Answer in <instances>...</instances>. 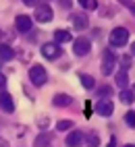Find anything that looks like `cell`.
<instances>
[{"label":"cell","instance_id":"cell-1","mask_svg":"<svg viewBox=\"0 0 135 147\" xmlns=\"http://www.w3.org/2000/svg\"><path fill=\"white\" fill-rule=\"evenodd\" d=\"M108 42H110V46H114V48H123L125 44L129 42V31H127L125 27L112 29V31H110V37H108Z\"/></svg>","mask_w":135,"mask_h":147},{"label":"cell","instance_id":"cell-2","mask_svg":"<svg viewBox=\"0 0 135 147\" xmlns=\"http://www.w3.org/2000/svg\"><path fill=\"white\" fill-rule=\"evenodd\" d=\"M29 79H31V83L37 85V87L46 85V81H48V73H46V68H44L42 64H33V66L29 68Z\"/></svg>","mask_w":135,"mask_h":147},{"label":"cell","instance_id":"cell-3","mask_svg":"<svg viewBox=\"0 0 135 147\" xmlns=\"http://www.w3.org/2000/svg\"><path fill=\"white\" fill-rule=\"evenodd\" d=\"M114 66H117V56L112 54V50H104V54H102V75H112Z\"/></svg>","mask_w":135,"mask_h":147},{"label":"cell","instance_id":"cell-4","mask_svg":"<svg viewBox=\"0 0 135 147\" xmlns=\"http://www.w3.org/2000/svg\"><path fill=\"white\" fill-rule=\"evenodd\" d=\"M35 21L37 23H50L52 19H54V13H52V8L48 6V4H42V6H37L35 8Z\"/></svg>","mask_w":135,"mask_h":147},{"label":"cell","instance_id":"cell-5","mask_svg":"<svg viewBox=\"0 0 135 147\" xmlns=\"http://www.w3.org/2000/svg\"><path fill=\"white\" fill-rule=\"evenodd\" d=\"M92 50V42L88 40V37H77V40L73 42V52L77 56H85V54H90Z\"/></svg>","mask_w":135,"mask_h":147},{"label":"cell","instance_id":"cell-6","mask_svg":"<svg viewBox=\"0 0 135 147\" xmlns=\"http://www.w3.org/2000/svg\"><path fill=\"white\" fill-rule=\"evenodd\" d=\"M42 54H44V58H48V60H56V58L60 56V46L56 44V42L44 44L42 46Z\"/></svg>","mask_w":135,"mask_h":147},{"label":"cell","instance_id":"cell-7","mask_svg":"<svg viewBox=\"0 0 135 147\" xmlns=\"http://www.w3.org/2000/svg\"><path fill=\"white\" fill-rule=\"evenodd\" d=\"M33 21H31V17H27V15H19L15 19V27H17V31H21V33H27L31 29Z\"/></svg>","mask_w":135,"mask_h":147},{"label":"cell","instance_id":"cell-8","mask_svg":"<svg viewBox=\"0 0 135 147\" xmlns=\"http://www.w3.org/2000/svg\"><path fill=\"white\" fill-rule=\"evenodd\" d=\"M0 110H2V112H6V114L15 112V102H13L11 93H6V91H2V93H0Z\"/></svg>","mask_w":135,"mask_h":147},{"label":"cell","instance_id":"cell-9","mask_svg":"<svg viewBox=\"0 0 135 147\" xmlns=\"http://www.w3.org/2000/svg\"><path fill=\"white\" fill-rule=\"evenodd\" d=\"M52 104H54L56 108H66V106H71V104H73V97H71V95H66V93H56V95H54V100H52Z\"/></svg>","mask_w":135,"mask_h":147},{"label":"cell","instance_id":"cell-10","mask_svg":"<svg viewBox=\"0 0 135 147\" xmlns=\"http://www.w3.org/2000/svg\"><path fill=\"white\" fill-rule=\"evenodd\" d=\"M96 112H98L100 116H110L112 112H114V106H112V102H98L96 104Z\"/></svg>","mask_w":135,"mask_h":147},{"label":"cell","instance_id":"cell-11","mask_svg":"<svg viewBox=\"0 0 135 147\" xmlns=\"http://www.w3.org/2000/svg\"><path fill=\"white\" fill-rule=\"evenodd\" d=\"M73 27L79 29V31L88 29V27H90V19H88V15H75V17H73Z\"/></svg>","mask_w":135,"mask_h":147},{"label":"cell","instance_id":"cell-12","mask_svg":"<svg viewBox=\"0 0 135 147\" xmlns=\"http://www.w3.org/2000/svg\"><path fill=\"white\" fill-rule=\"evenodd\" d=\"M83 141V133L81 131H73L71 135H66V145L69 147H79Z\"/></svg>","mask_w":135,"mask_h":147},{"label":"cell","instance_id":"cell-13","mask_svg":"<svg viewBox=\"0 0 135 147\" xmlns=\"http://www.w3.org/2000/svg\"><path fill=\"white\" fill-rule=\"evenodd\" d=\"M15 58V50L11 46H6V44H0V60H4V62H8V60H13Z\"/></svg>","mask_w":135,"mask_h":147},{"label":"cell","instance_id":"cell-14","mask_svg":"<svg viewBox=\"0 0 135 147\" xmlns=\"http://www.w3.org/2000/svg\"><path fill=\"white\" fill-rule=\"evenodd\" d=\"M71 40H73V37H71V33L66 31V29H58V31L54 33V42L58 44V46L64 44V42H71Z\"/></svg>","mask_w":135,"mask_h":147},{"label":"cell","instance_id":"cell-15","mask_svg":"<svg viewBox=\"0 0 135 147\" xmlns=\"http://www.w3.org/2000/svg\"><path fill=\"white\" fill-rule=\"evenodd\" d=\"M119 97H121V102H123V104L131 106V104L135 102V91H133V89H123V91L119 93Z\"/></svg>","mask_w":135,"mask_h":147},{"label":"cell","instance_id":"cell-16","mask_svg":"<svg viewBox=\"0 0 135 147\" xmlns=\"http://www.w3.org/2000/svg\"><path fill=\"white\" fill-rule=\"evenodd\" d=\"M117 85L121 87V89H127V85H129V75H127L125 68L117 73Z\"/></svg>","mask_w":135,"mask_h":147},{"label":"cell","instance_id":"cell-17","mask_svg":"<svg viewBox=\"0 0 135 147\" xmlns=\"http://www.w3.org/2000/svg\"><path fill=\"white\" fill-rule=\"evenodd\" d=\"M50 143H52V137H50V135H46V133L37 135V139H35V147H48Z\"/></svg>","mask_w":135,"mask_h":147},{"label":"cell","instance_id":"cell-18","mask_svg":"<svg viewBox=\"0 0 135 147\" xmlns=\"http://www.w3.org/2000/svg\"><path fill=\"white\" fill-rule=\"evenodd\" d=\"M79 79H81V85L85 87V89H94V87H96V79H94V77H90V75H83V73H81Z\"/></svg>","mask_w":135,"mask_h":147},{"label":"cell","instance_id":"cell-19","mask_svg":"<svg viewBox=\"0 0 135 147\" xmlns=\"http://www.w3.org/2000/svg\"><path fill=\"white\" fill-rule=\"evenodd\" d=\"M79 4L85 11H96L98 8V0H79Z\"/></svg>","mask_w":135,"mask_h":147},{"label":"cell","instance_id":"cell-20","mask_svg":"<svg viewBox=\"0 0 135 147\" xmlns=\"http://www.w3.org/2000/svg\"><path fill=\"white\" fill-rule=\"evenodd\" d=\"M71 126H73L71 120H58V122H56V129H58V131H69Z\"/></svg>","mask_w":135,"mask_h":147},{"label":"cell","instance_id":"cell-21","mask_svg":"<svg viewBox=\"0 0 135 147\" xmlns=\"http://www.w3.org/2000/svg\"><path fill=\"white\" fill-rule=\"evenodd\" d=\"M88 145H90V147H98V145H100V139H98V135H94V133H92V135L88 137Z\"/></svg>","mask_w":135,"mask_h":147},{"label":"cell","instance_id":"cell-22","mask_svg":"<svg viewBox=\"0 0 135 147\" xmlns=\"http://www.w3.org/2000/svg\"><path fill=\"white\" fill-rule=\"evenodd\" d=\"M125 122H127L131 129H135V114L133 112H127V114H125Z\"/></svg>","mask_w":135,"mask_h":147},{"label":"cell","instance_id":"cell-23","mask_svg":"<svg viewBox=\"0 0 135 147\" xmlns=\"http://www.w3.org/2000/svg\"><path fill=\"white\" fill-rule=\"evenodd\" d=\"M110 93H112V87H108V85L100 87V91H98V95H102V97H108Z\"/></svg>","mask_w":135,"mask_h":147},{"label":"cell","instance_id":"cell-24","mask_svg":"<svg viewBox=\"0 0 135 147\" xmlns=\"http://www.w3.org/2000/svg\"><path fill=\"white\" fill-rule=\"evenodd\" d=\"M121 64H123L125 71H127V68L131 66V56H121Z\"/></svg>","mask_w":135,"mask_h":147},{"label":"cell","instance_id":"cell-25","mask_svg":"<svg viewBox=\"0 0 135 147\" xmlns=\"http://www.w3.org/2000/svg\"><path fill=\"white\" fill-rule=\"evenodd\" d=\"M60 6H64V8H71V0H60Z\"/></svg>","mask_w":135,"mask_h":147},{"label":"cell","instance_id":"cell-26","mask_svg":"<svg viewBox=\"0 0 135 147\" xmlns=\"http://www.w3.org/2000/svg\"><path fill=\"white\" fill-rule=\"evenodd\" d=\"M4 85H6V79H4V75H0V89H2Z\"/></svg>","mask_w":135,"mask_h":147},{"label":"cell","instance_id":"cell-27","mask_svg":"<svg viewBox=\"0 0 135 147\" xmlns=\"http://www.w3.org/2000/svg\"><path fill=\"white\" fill-rule=\"evenodd\" d=\"M23 2H25V4H29V6H31V4H35V0H23Z\"/></svg>","mask_w":135,"mask_h":147},{"label":"cell","instance_id":"cell-28","mask_svg":"<svg viewBox=\"0 0 135 147\" xmlns=\"http://www.w3.org/2000/svg\"><path fill=\"white\" fill-rule=\"evenodd\" d=\"M129 11H131V13L135 15V4H131V6H129Z\"/></svg>","mask_w":135,"mask_h":147},{"label":"cell","instance_id":"cell-29","mask_svg":"<svg viewBox=\"0 0 135 147\" xmlns=\"http://www.w3.org/2000/svg\"><path fill=\"white\" fill-rule=\"evenodd\" d=\"M131 54L135 56V42H133V46H131Z\"/></svg>","mask_w":135,"mask_h":147},{"label":"cell","instance_id":"cell-30","mask_svg":"<svg viewBox=\"0 0 135 147\" xmlns=\"http://www.w3.org/2000/svg\"><path fill=\"white\" fill-rule=\"evenodd\" d=\"M125 147H135V145H125Z\"/></svg>","mask_w":135,"mask_h":147},{"label":"cell","instance_id":"cell-31","mask_svg":"<svg viewBox=\"0 0 135 147\" xmlns=\"http://www.w3.org/2000/svg\"><path fill=\"white\" fill-rule=\"evenodd\" d=\"M133 91H135V85H133Z\"/></svg>","mask_w":135,"mask_h":147},{"label":"cell","instance_id":"cell-32","mask_svg":"<svg viewBox=\"0 0 135 147\" xmlns=\"http://www.w3.org/2000/svg\"><path fill=\"white\" fill-rule=\"evenodd\" d=\"M0 35H2V31H0Z\"/></svg>","mask_w":135,"mask_h":147}]
</instances>
